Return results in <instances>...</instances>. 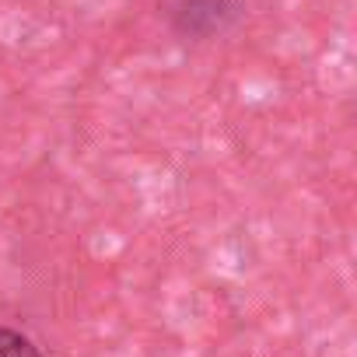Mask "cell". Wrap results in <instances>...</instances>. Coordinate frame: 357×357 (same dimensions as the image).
Segmentation results:
<instances>
[{
    "instance_id": "obj_1",
    "label": "cell",
    "mask_w": 357,
    "mask_h": 357,
    "mask_svg": "<svg viewBox=\"0 0 357 357\" xmlns=\"http://www.w3.org/2000/svg\"><path fill=\"white\" fill-rule=\"evenodd\" d=\"M231 18H235L231 0H178L172 8V29L190 39H211L225 32Z\"/></svg>"
},
{
    "instance_id": "obj_2",
    "label": "cell",
    "mask_w": 357,
    "mask_h": 357,
    "mask_svg": "<svg viewBox=\"0 0 357 357\" xmlns=\"http://www.w3.org/2000/svg\"><path fill=\"white\" fill-rule=\"evenodd\" d=\"M0 357H43V350L18 329L0 326Z\"/></svg>"
}]
</instances>
